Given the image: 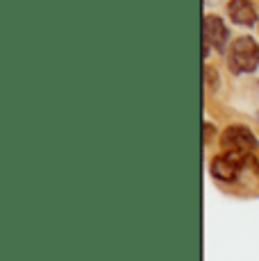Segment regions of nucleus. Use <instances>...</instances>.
<instances>
[{
  "label": "nucleus",
  "instance_id": "39448f33",
  "mask_svg": "<svg viewBox=\"0 0 259 261\" xmlns=\"http://www.w3.org/2000/svg\"><path fill=\"white\" fill-rule=\"evenodd\" d=\"M227 14L237 25H255L257 21V12H255V5L250 0H230L227 3Z\"/></svg>",
  "mask_w": 259,
  "mask_h": 261
},
{
  "label": "nucleus",
  "instance_id": "423d86ee",
  "mask_svg": "<svg viewBox=\"0 0 259 261\" xmlns=\"http://www.w3.org/2000/svg\"><path fill=\"white\" fill-rule=\"evenodd\" d=\"M205 80H207L209 87H216V84H218V77L214 75V68L212 66H205Z\"/></svg>",
  "mask_w": 259,
  "mask_h": 261
},
{
  "label": "nucleus",
  "instance_id": "f03ea898",
  "mask_svg": "<svg viewBox=\"0 0 259 261\" xmlns=\"http://www.w3.org/2000/svg\"><path fill=\"white\" fill-rule=\"evenodd\" d=\"M257 137L246 127V125H230L225 132L221 134V148L223 152L243 154V157H252L257 150Z\"/></svg>",
  "mask_w": 259,
  "mask_h": 261
},
{
  "label": "nucleus",
  "instance_id": "0eeeda50",
  "mask_svg": "<svg viewBox=\"0 0 259 261\" xmlns=\"http://www.w3.org/2000/svg\"><path fill=\"white\" fill-rule=\"evenodd\" d=\"M209 137H212V125L205 123V141H209Z\"/></svg>",
  "mask_w": 259,
  "mask_h": 261
},
{
  "label": "nucleus",
  "instance_id": "7ed1b4c3",
  "mask_svg": "<svg viewBox=\"0 0 259 261\" xmlns=\"http://www.w3.org/2000/svg\"><path fill=\"white\" fill-rule=\"evenodd\" d=\"M252 164V157H243V154L234 152H223L218 157H214L212 162V175L221 182H234L239 175L243 173Z\"/></svg>",
  "mask_w": 259,
  "mask_h": 261
},
{
  "label": "nucleus",
  "instance_id": "20e7f679",
  "mask_svg": "<svg viewBox=\"0 0 259 261\" xmlns=\"http://www.w3.org/2000/svg\"><path fill=\"white\" fill-rule=\"evenodd\" d=\"M227 25L223 23V18H218L216 14H205L202 18V43H207L209 48L223 50L227 43Z\"/></svg>",
  "mask_w": 259,
  "mask_h": 261
},
{
  "label": "nucleus",
  "instance_id": "f257e3e1",
  "mask_svg": "<svg viewBox=\"0 0 259 261\" xmlns=\"http://www.w3.org/2000/svg\"><path fill=\"white\" fill-rule=\"evenodd\" d=\"M227 66L234 75L252 73L259 66V43L252 37H239L227 50Z\"/></svg>",
  "mask_w": 259,
  "mask_h": 261
}]
</instances>
